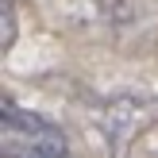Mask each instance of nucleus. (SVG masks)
<instances>
[{
  "instance_id": "f257e3e1",
  "label": "nucleus",
  "mask_w": 158,
  "mask_h": 158,
  "mask_svg": "<svg viewBox=\"0 0 158 158\" xmlns=\"http://www.w3.org/2000/svg\"><path fill=\"white\" fill-rule=\"evenodd\" d=\"M0 154L4 158H73L69 139L58 123L27 108L4 104V131H0Z\"/></svg>"
},
{
  "instance_id": "f03ea898",
  "label": "nucleus",
  "mask_w": 158,
  "mask_h": 158,
  "mask_svg": "<svg viewBox=\"0 0 158 158\" xmlns=\"http://www.w3.org/2000/svg\"><path fill=\"white\" fill-rule=\"evenodd\" d=\"M15 0H0V43H4V50H12L15 46Z\"/></svg>"
}]
</instances>
